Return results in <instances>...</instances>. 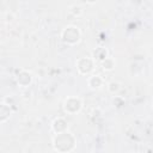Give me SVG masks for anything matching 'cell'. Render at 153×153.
Instances as JSON below:
<instances>
[{
  "instance_id": "cell-2",
  "label": "cell",
  "mask_w": 153,
  "mask_h": 153,
  "mask_svg": "<svg viewBox=\"0 0 153 153\" xmlns=\"http://www.w3.org/2000/svg\"><path fill=\"white\" fill-rule=\"evenodd\" d=\"M112 67H114V62H112V60L111 59H105V61L103 62V68L104 69H107V71H110V69H112Z\"/></svg>"
},
{
  "instance_id": "cell-1",
  "label": "cell",
  "mask_w": 153,
  "mask_h": 153,
  "mask_svg": "<svg viewBox=\"0 0 153 153\" xmlns=\"http://www.w3.org/2000/svg\"><path fill=\"white\" fill-rule=\"evenodd\" d=\"M79 37H80V33H79L78 28H75V27H68L63 30V33H62L63 41L67 43H71V44L78 42Z\"/></svg>"
}]
</instances>
